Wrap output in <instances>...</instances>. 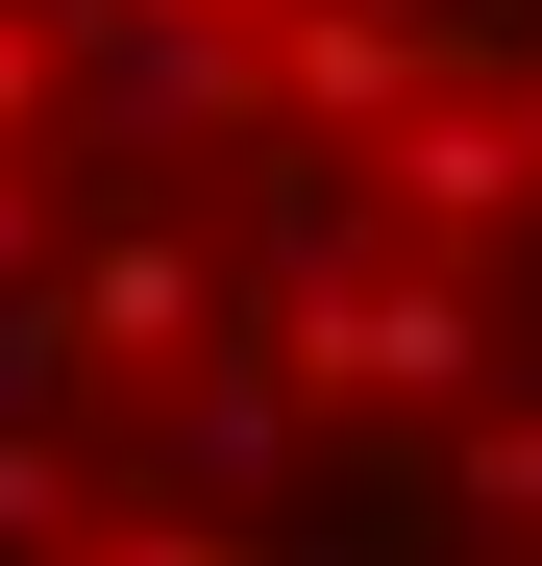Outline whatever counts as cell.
I'll list each match as a JSON object with an SVG mask.
<instances>
[{"instance_id":"obj_1","label":"cell","mask_w":542,"mask_h":566,"mask_svg":"<svg viewBox=\"0 0 542 566\" xmlns=\"http://www.w3.org/2000/svg\"><path fill=\"white\" fill-rule=\"evenodd\" d=\"M50 74H74L100 148H222V124H271L222 0H50Z\"/></svg>"},{"instance_id":"obj_2","label":"cell","mask_w":542,"mask_h":566,"mask_svg":"<svg viewBox=\"0 0 542 566\" xmlns=\"http://www.w3.org/2000/svg\"><path fill=\"white\" fill-rule=\"evenodd\" d=\"M296 369L321 395H469V296L444 271H345V296H296Z\"/></svg>"},{"instance_id":"obj_3","label":"cell","mask_w":542,"mask_h":566,"mask_svg":"<svg viewBox=\"0 0 542 566\" xmlns=\"http://www.w3.org/2000/svg\"><path fill=\"white\" fill-rule=\"evenodd\" d=\"M247 99L271 124H395L419 99V25H395V0H296V25L247 50Z\"/></svg>"},{"instance_id":"obj_4","label":"cell","mask_w":542,"mask_h":566,"mask_svg":"<svg viewBox=\"0 0 542 566\" xmlns=\"http://www.w3.org/2000/svg\"><path fill=\"white\" fill-rule=\"evenodd\" d=\"M50 321H74V345H124V369H173V345H222V271L124 222V247H74V296H50Z\"/></svg>"},{"instance_id":"obj_5","label":"cell","mask_w":542,"mask_h":566,"mask_svg":"<svg viewBox=\"0 0 542 566\" xmlns=\"http://www.w3.org/2000/svg\"><path fill=\"white\" fill-rule=\"evenodd\" d=\"M395 198H419V222H493V198H542L518 99H395Z\"/></svg>"},{"instance_id":"obj_6","label":"cell","mask_w":542,"mask_h":566,"mask_svg":"<svg viewBox=\"0 0 542 566\" xmlns=\"http://www.w3.org/2000/svg\"><path fill=\"white\" fill-rule=\"evenodd\" d=\"M198 369V395H173V443L222 468V493H271V468H296V395H271V369H222V345H173Z\"/></svg>"},{"instance_id":"obj_7","label":"cell","mask_w":542,"mask_h":566,"mask_svg":"<svg viewBox=\"0 0 542 566\" xmlns=\"http://www.w3.org/2000/svg\"><path fill=\"white\" fill-rule=\"evenodd\" d=\"M469 517H542V419H469V468H444Z\"/></svg>"},{"instance_id":"obj_8","label":"cell","mask_w":542,"mask_h":566,"mask_svg":"<svg viewBox=\"0 0 542 566\" xmlns=\"http://www.w3.org/2000/svg\"><path fill=\"white\" fill-rule=\"evenodd\" d=\"M50 517H74V468H50V443H25V419H0V566H25V542H50Z\"/></svg>"},{"instance_id":"obj_9","label":"cell","mask_w":542,"mask_h":566,"mask_svg":"<svg viewBox=\"0 0 542 566\" xmlns=\"http://www.w3.org/2000/svg\"><path fill=\"white\" fill-rule=\"evenodd\" d=\"M25 99H50V25H25V0H0V124H25Z\"/></svg>"},{"instance_id":"obj_10","label":"cell","mask_w":542,"mask_h":566,"mask_svg":"<svg viewBox=\"0 0 542 566\" xmlns=\"http://www.w3.org/2000/svg\"><path fill=\"white\" fill-rule=\"evenodd\" d=\"M25 247H50V222H25V172H0V296H25Z\"/></svg>"},{"instance_id":"obj_11","label":"cell","mask_w":542,"mask_h":566,"mask_svg":"<svg viewBox=\"0 0 542 566\" xmlns=\"http://www.w3.org/2000/svg\"><path fill=\"white\" fill-rule=\"evenodd\" d=\"M100 566H222V542H198V517H173V542H100Z\"/></svg>"}]
</instances>
